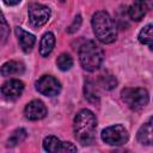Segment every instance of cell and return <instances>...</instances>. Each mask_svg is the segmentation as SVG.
Instances as JSON below:
<instances>
[{
	"label": "cell",
	"instance_id": "obj_1",
	"mask_svg": "<svg viewBox=\"0 0 153 153\" xmlns=\"http://www.w3.org/2000/svg\"><path fill=\"white\" fill-rule=\"evenodd\" d=\"M97 128L96 115L88 110H80L74 118V135L81 145H90L94 139Z\"/></svg>",
	"mask_w": 153,
	"mask_h": 153
},
{
	"label": "cell",
	"instance_id": "obj_2",
	"mask_svg": "<svg viewBox=\"0 0 153 153\" xmlns=\"http://www.w3.org/2000/svg\"><path fill=\"white\" fill-rule=\"evenodd\" d=\"M92 27L96 37L102 43H112L117 37V29L109 16L104 11H98L92 17Z\"/></svg>",
	"mask_w": 153,
	"mask_h": 153
},
{
	"label": "cell",
	"instance_id": "obj_3",
	"mask_svg": "<svg viewBox=\"0 0 153 153\" xmlns=\"http://www.w3.org/2000/svg\"><path fill=\"white\" fill-rule=\"evenodd\" d=\"M79 60L84 69L93 72L100 67L104 60L103 49L96 42L87 41L79 48Z\"/></svg>",
	"mask_w": 153,
	"mask_h": 153
},
{
	"label": "cell",
	"instance_id": "obj_4",
	"mask_svg": "<svg viewBox=\"0 0 153 153\" xmlns=\"http://www.w3.org/2000/svg\"><path fill=\"white\" fill-rule=\"evenodd\" d=\"M123 102L131 110H141L148 104L149 96L147 90L141 87H127L121 92Z\"/></svg>",
	"mask_w": 153,
	"mask_h": 153
},
{
	"label": "cell",
	"instance_id": "obj_5",
	"mask_svg": "<svg viewBox=\"0 0 153 153\" xmlns=\"http://www.w3.org/2000/svg\"><path fill=\"white\" fill-rule=\"evenodd\" d=\"M100 136H102V140L105 143L110 145V146L124 145L128 141V139H129L127 129L123 126H121V124H115V126L105 128L102 131Z\"/></svg>",
	"mask_w": 153,
	"mask_h": 153
},
{
	"label": "cell",
	"instance_id": "obj_6",
	"mask_svg": "<svg viewBox=\"0 0 153 153\" xmlns=\"http://www.w3.org/2000/svg\"><path fill=\"white\" fill-rule=\"evenodd\" d=\"M50 18V8L45 5L33 2L29 6V20L33 27L44 25Z\"/></svg>",
	"mask_w": 153,
	"mask_h": 153
},
{
	"label": "cell",
	"instance_id": "obj_7",
	"mask_svg": "<svg viewBox=\"0 0 153 153\" xmlns=\"http://www.w3.org/2000/svg\"><path fill=\"white\" fill-rule=\"evenodd\" d=\"M36 88L39 93L47 96V97H54L57 96L61 91V85L51 75H43L41 76L36 82Z\"/></svg>",
	"mask_w": 153,
	"mask_h": 153
},
{
	"label": "cell",
	"instance_id": "obj_8",
	"mask_svg": "<svg viewBox=\"0 0 153 153\" xmlns=\"http://www.w3.org/2000/svg\"><path fill=\"white\" fill-rule=\"evenodd\" d=\"M43 148L47 152H76V147L71 142H63L56 136H47L43 140Z\"/></svg>",
	"mask_w": 153,
	"mask_h": 153
},
{
	"label": "cell",
	"instance_id": "obj_9",
	"mask_svg": "<svg viewBox=\"0 0 153 153\" xmlns=\"http://www.w3.org/2000/svg\"><path fill=\"white\" fill-rule=\"evenodd\" d=\"M25 116L26 118L31 120V121H37V120H42L47 116V108L44 105L43 102L35 99L31 100L26 106H25Z\"/></svg>",
	"mask_w": 153,
	"mask_h": 153
},
{
	"label": "cell",
	"instance_id": "obj_10",
	"mask_svg": "<svg viewBox=\"0 0 153 153\" xmlns=\"http://www.w3.org/2000/svg\"><path fill=\"white\" fill-rule=\"evenodd\" d=\"M23 90H24V84L17 79L8 80L1 86L2 94L8 99H17L23 93Z\"/></svg>",
	"mask_w": 153,
	"mask_h": 153
},
{
	"label": "cell",
	"instance_id": "obj_11",
	"mask_svg": "<svg viewBox=\"0 0 153 153\" xmlns=\"http://www.w3.org/2000/svg\"><path fill=\"white\" fill-rule=\"evenodd\" d=\"M14 33L18 38V42H19V45L20 48L23 49L24 53H30L35 45V42H36V38L32 33L25 31L24 29L17 26L14 27Z\"/></svg>",
	"mask_w": 153,
	"mask_h": 153
},
{
	"label": "cell",
	"instance_id": "obj_12",
	"mask_svg": "<svg viewBox=\"0 0 153 153\" xmlns=\"http://www.w3.org/2000/svg\"><path fill=\"white\" fill-rule=\"evenodd\" d=\"M149 6H151L149 0H134V4L128 10V14H129L130 19H133L135 22L141 20L143 18V16L147 13Z\"/></svg>",
	"mask_w": 153,
	"mask_h": 153
},
{
	"label": "cell",
	"instance_id": "obj_13",
	"mask_svg": "<svg viewBox=\"0 0 153 153\" xmlns=\"http://www.w3.org/2000/svg\"><path fill=\"white\" fill-rule=\"evenodd\" d=\"M24 72V65L18 61H7L1 66L0 73L4 76H11V75H18Z\"/></svg>",
	"mask_w": 153,
	"mask_h": 153
},
{
	"label": "cell",
	"instance_id": "obj_14",
	"mask_svg": "<svg viewBox=\"0 0 153 153\" xmlns=\"http://www.w3.org/2000/svg\"><path fill=\"white\" fill-rule=\"evenodd\" d=\"M153 130H152V118H149L143 126L140 127V129L137 130L136 137L139 140L140 143L142 145H151L152 143V135Z\"/></svg>",
	"mask_w": 153,
	"mask_h": 153
},
{
	"label": "cell",
	"instance_id": "obj_15",
	"mask_svg": "<svg viewBox=\"0 0 153 153\" xmlns=\"http://www.w3.org/2000/svg\"><path fill=\"white\" fill-rule=\"evenodd\" d=\"M54 45H55V36L51 32H45L39 43V54L44 57L48 56L53 51Z\"/></svg>",
	"mask_w": 153,
	"mask_h": 153
},
{
	"label": "cell",
	"instance_id": "obj_16",
	"mask_svg": "<svg viewBox=\"0 0 153 153\" xmlns=\"http://www.w3.org/2000/svg\"><path fill=\"white\" fill-rule=\"evenodd\" d=\"M153 26L152 24H147L145 27H142V30L139 33V42L142 44L148 45L152 49V41H153V33H152Z\"/></svg>",
	"mask_w": 153,
	"mask_h": 153
},
{
	"label": "cell",
	"instance_id": "obj_17",
	"mask_svg": "<svg viewBox=\"0 0 153 153\" xmlns=\"http://www.w3.org/2000/svg\"><path fill=\"white\" fill-rule=\"evenodd\" d=\"M25 137H26V130L23 129V128H18L10 135V137L7 140V146L8 147H14L18 143L23 142L25 140Z\"/></svg>",
	"mask_w": 153,
	"mask_h": 153
},
{
	"label": "cell",
	"instance_id": "obj_18",
	"mask_svg": "<svg viewBox=\"0 0 153 153\" xmlns=\"http://www.w3.org/2000/svg\"><path fill=\"white\" fill-rule=\"evenodd\" d=\"M85 97L88 102L93 103V104H97L99 102V96H98V92L96 90V87L93 86V84L91 81H86L85 82Z\"/></svg>",
	"mask_w": 153,
	"mask_h": 153
},
{
	"label": "cell",
	"instance_id": "obj_19",
	"mask_svg": "<svg viewBox=\"0 0 153 153\" xmlns=\"http://www.w3.org/2000/svg\"><path fill=\"white\" fill-rule=\"evenodd\" d=\"M56 65H57L59 69H61L63 72L65 71H68L73 66V59H72V56L69 54L63 53V54L59 55V57L56 59Z\"/></svg>",
	"mask_w": 153,
	"mask_h": 153
},
{
	"label": "cell",
	"instance_id": "obj_20",
	"mask_svg": "<svg viewBox=\"0 0 153 153\" xmlns=\"http://www.w3.org/2000/svg\"><path fill=\"white\" fill-rule=\"evenodd\" d=\"M99 82L105 90H111V88L116 87V85H117V81L112 75H103V76H100Z\"/></svg>",
	"mask_w": 153,
	"mask_h": 153
},
{
	"label": "cell",
	"instance_id": "obj_21",
	"mask_svg": "<svg viewBox=\"0 0 153 153\" xmlns=\"http://www.w3.org/2000/svg\"><path fill=\"white\" fill-rule=\"evenodd\" d=\"M8 33H10V29H8L7 22L2 16V13L0 12V39L6 41V38L8 37Z\"/></svg>",
	"mask_w": 153,
	"mask_h": 153
},
{
	"label": "cell",
	"instance_id": "obj_22",
	"mask_svg": "<svg viewBox=\"0 0 153 153\" xmlns=\"http://www.w3.org/2000/svg\"><path fill=\"white\" fill-rule=\"evenodd\" d=\"M81 22H82V19H81V16H76V17L74 18L73 23H72V24L68 26V29H67V32H69V33H73V32L78 31V30H79V27H80V25H81Z\"/></svg>",
	"mask_w": 153,
	"mask_h": 153
},
{
	"label": "cell",
	"instance_id": "obj_23",
	"mask_svg": "<svg viewBox=\"0 0 153 153\" xmlns=\"http://www.w3.org/2000/svg\"><path fill=\"white\" fill-rule=\"evenodd\" d=\"M22 0H4V2L7 5V6H14L17 4H19Z\"/></svg>",
	"mask_w": 153,
	"mask_h": 153
},
{
	"label": "cell",
	"instance_id": "obj_24",
	"mask_svg": "<svg viewBox=\"0 0 153 153\" xmlns=\"http://www.w3.org/2000/svg\"><path fill=\"white\" fill-rule=\"evenodd\" d=\"M61 1H63V0H61Z\"/></svg>",
	"mask_w": 153,
	"mask_h": 153
},
{
	"label": "cell",
	"instance_id": "obj_25",
	"mask_svg": "<svg viewBox=\"0 0 153 153\" xmlns=\"http://www.w3.org/2000/svg\"><path fill=\"white\" fill-rule=\"evenodd\" d=\"M149 1H151V0H149Z\"/></svg>",
	"mask_w": 153,
	"mask_h": 153
}]
</instances>
